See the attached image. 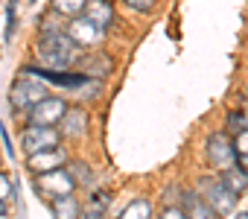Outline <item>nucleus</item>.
I'll list each match as a JSON object with an SVG mask.
<instances>
[{
  "label": "nucleus",
  "instance_id": "obj_27",
  "mask_svg": "<svg viewBox=\"0 0 248 219\" xmlns=\"http://www.w3.org/2000/svg\"><path fill=\"white\" fill-rule=\"evenodd\" d=\"M236 219H248V213H239V216H236Z\"/></svg>",
  "mask_w": 248,
  "mask_h": 219
},
{
  "label": "nucleus",
  "instance_id": "obj_3",
  "mask_svg": "<svg viewBox=\"0 0 248 219\" xmlns=\"http://www.w3.org/2000/svg\"><path fill=\"white\" fill-rule=\"evenodd\" d=\"M202 199L210 204L213 216H231V210L236 207V199H239V196H233L219 178H210V181H204V187H202Z\"/></svg>",
  "mask_w": 248,
  "mask_h": 219
},
{
  "label": "nucleus",
  "instance_id": "obj_18",
  "mask_svg": "<svg viewBox=\"0 0 248 219\" xmlns=\"http://www.w3.org/2000/svg\"><path fill=\"white\" fill-rule=\"evenodd\" d=\"M105 207H108V193H99V196L93 199V204L85 210L82 219H102V216H105Z\"/></svg>",
  "mask_w": 248,
  "mask_h": 219
},
{
  "label": "nucleus",
  "instance_id": "obj_20",
  "mask_svg": "<svg viewBox=\"0 0 248 219\" xmlns=\"http://www.w3.org/2000/svg\"><path fill=\"white\" fill-rule=\"evenodd\" d=\"M233 149H236L239 155H248V129H242V132L233 135Z\"/></svg>",
  "mask_w": 248,
  "mask_h": 219
},
{
  "label": "nucleus",
  "instance_id": "obj_9",
  "mask_svg": "<svg viewBox=\"0 0 248 219\" xmlns=\"http://www.w3.org/2000/svg\"><path fill=\"white\" fill-rule=\"evenodd\" d=\"M24 73L38 76V79H44V82H53V85H62V88L88 85V76H82V73H59V70H50V67H27Z\"/></svg>",
  "mask_w": 248,
  "mask_h": 219
},
{
  "label": "nucleus",
  "instance_id": "obj_6",
  "mask_svg": "<svg viewBox=\"0 0 248 219\" xmlns=\"http://www.w3.org/2000/svg\"><path fill=\"white\" fill-rule=\"evenodd\" d=\"M64 111H67V102H64V99H59V96H44V99H38V102L30 108V120H32L35 126H56V123L64 117Z\"/></svg>",
  "mask_w": 248,
  "mask_h": 219
},
{
  "label": "nucleus",
  "instance_id": "obj_17",
  "mask_svg": "<svg viewBox=\"0 0 248 219\" xmlns=\"http://www.w3.org/2000/svg\"><path fill=\"white\" fill-rule=\"evenodd\" d=\"M53 9L64 18H73V15H82L85 0H53Z\"/></svg>",
  "mask_w": 248,
  "mask_h": 219
},
{
  "label": "nucleus",
  "instance_id": "obj_12",
  "mask_svg": "<svg viewBox=\"0 0 248 219\" xmlns=\"http://www.w3.org/2000/svg\"><path fill=\"white\" fill-rule=\"evenodd\" d=\"M181 202H184V207H181V210H184V216H187V219H216V216H213V210H210V204H207L199 193H184V199H181Z\"/></svg>",
  "mask_w": 248,
  "mask_h": 219
},
{
  "label": "nucleus",
  "instance_id": "obj_24",
  "mask_svg": "<svg viewBox=\"0 0 248 219\" xmlns=\"http://www.w3.org/2000/svg\"><path fill=\"white\" fill-rule=\"evenodd\" d=\"M15 32V0H9V27H6V38H12Z\"/></svg>",
  "mask_w": 248,
  "mask_h": 219
},
{
  "label": "nucleus",
  "instance_id": "obj_21",
  "mask_svg": "<svg viewBox=\"0 0 248 219\" xmlns=\"http://www.w3.org/2000/svg\"><path fill=\"white\" fill-rule=\"evenodd\" d=\"M15 196V187H12V181L0 172V202H6V199H12Z\"/></svg>",
  "mask_w": 248,
  "mask_h": 219
},
{
  "label": "nucleus",
  "instance_id": "obj_4",
  "mask_svg": "<svg viewBox=\"0 0 248 219\" xmlns=\"http://www.w3.org/2000/svg\"><path fill=\"white\" fill-rule=\"evenodd\" d=\"M35 187H38L41 196L56 199V196H67V193H73V190H76V181H73V175L67 172V167H56V170L41 172V178H38Z\"/></svg>",
  "mask_w": 248,
  "mask_h": 219
},
{
  "label": "nucleus",
  "instance_id": "obj_15",
  "mask_svg": "<svg viewBox=\"0 0 248 219\" xmlns=\"http://www.w3.org/2000/svg\"><path fill=\"white\" fill-rule=\"evenodd\" d=\"M53 216H56V219H79V216H82V207H79V202L73 199V193L53 199Z\"/></svg>",
  "mask_w": 248,
  "mask_h": 219
},
{
  "label": "nucleus",
  "instance_id": "obj_16",
  "mask_svg": "<svg viewBox=\"0 0 248 219\" xmlns=\"http://www.w3.org/2000/svg\"><path fill=\"white\" fill-rule=\"evenodd\" d=\"M149 213H152V204L146 199H135L126 210L120 213V219H149Z\"/></svg>",
  "mask_w": 248,
  "mask_h": 219
},
{
  "label": "nucleus",
  "instance_id": "obj_14",
  "mask_svg": "<svg viewBox=\"0 0 248 219\" xmlns=\"http://www.w3.org/2000/svg\"><path fill=\"white\" fill-rule=\"evenodd\" d=\"M59 123H62V132H64V135H70V138H82V135H85V123H88V117H85L82 108H67L64 117H62Z\"/></svg>",
  "mask_w": 248,
  "mask_h": 219
},
{
  "label": "nucleus",
  "instance_id": "obj_7",
  "mask_svg": "<svg viewBox=\"0 0 248 219\" xmlns=\"http://www.w3.org/2000/svg\"><path fill=\"white\" fill-rule=\"evenodd\" d=\"M59 132L53 129V126H35V123H30L27 129H24V152L27 155H32V152H41V149H53V146H59Z\"/></svg>",
  "mask_w": 248,
  "mask_h": 219
},
{
  "label": "nucleus",
  "instance_id": "obj_25",
  "mask_svg": "<svg viewBox=\"0 0 248 219\" xmlns=\"http://www.w3.org/2000/svg\"><path fill=\"white\" fill-rule=\"evenodd\" d=\"M236 164H239V167L248 172V155H236Z\"/></svg>",
  "mask_w": 248,
  "mask_h": 219
},
{
  "label": "nucleus",
  "instance_id": "obj_26",
  "mask_svg": "<svg viewBox=\"0 0 248 219\" xmlns=\"http://www.w3.org/2000/svg\"><path fill=\"white\" fill-rule=\"evenodd\" d=\"M0 216H6V202H0Z\"/></svg>",
  "mask_w": 248,
  "mask_h": 219
},
{
  "label": "nucleus",
  "instance_id": "obj_23",
  "mask_svg": "<svg viewBox=\"0 0 248 219\" xmlns=\"http://www.w3.org/2000/svg\"><path fill=\"white\" fill-rule=\"evenodd\" d=\"M161 219H187V216H184L181 207H167V210L161 213Z\"/></svg>",
  "mask_w": 248,
  "mask_h": 219
},
{
  "label": "nucleus",
  "instance_id": "obj_8",
  "mask_svg": "<svg viewBox=\"0 0 248 219\" xmlns=\"http://www.w3.org/2000/svg\"><path fill=\"white\" fill-rule=\"evenodd\" d=\"M207 161H210L216 170H225V167L236 164V149H233V141H231L225 132L210 135V141H207Z\"/></svg>",
  "mask_w": 248,
  "mask_h": 219
},
{
  "label": "nucleus",
  "instance_id": "obj_22",
  "mask_svg": "<svg viewBox=\"0 0 248 219\" xmlns=\"http://www.w3.org/2000/svg\"><path fill=\"white\" fill-rule=\"evenodd\" d=\"M126 6H132V9H138V12H149V9L155 6V0H126Z\"/></svg>",
  "mask_w": 248,
  "mask_h": 219
},
{
  "label": "nucleus",
  "instance_id": "obj_1",
  "mask_svg": "<svg viewBox=\"0 0 248 219\" xmlns=\"http://www.w3.org/2000/svg\"><path fill=\"white\" fill-rule=\"evenodd\" d=\"M35 53L38 59L44 62V67L56 70V67H64L73 62L76 56V44L67 38V32H59V30H44L38 44H35Z\"/></svg>",
  "mask_w": 248,
  "mask_h": 219
},
{
  "label": "nucleus",
  "instance_id": "obj_13",
  "mask_svg": "<svg viewBox=\"0 0 248 219\" xmlns=\"http://www.w3.org/2000/svg\"><path fill=\"white\" fill-rule=\"evenodd\" d=\"M85 12H88V18H91L99 30H105V27L114 21V9H111L108 0H85Z\"/></svg>",
  "mask_w": 248,
  "mask_h": 219
},
{
  "label": "nucleus",
  "instance_id": "obj_19",
  "mask_svg": "<svg viewBox=\"0 0 248 219\" xmlns=\"http://www.w3.org/2000/svg\"><path fill=\"white\" fill-rule=\"evenodd\" d=\"M67 172L73 175V181H76V184H91V170H88L82 161H73V164H67Z\"/></svg>",
  "mask_w": 248,
  "mask_h": 219
},
{
  "label": "nucleus",
  "instance_id": "obj_5",
  "mask_svg": "<svg viewBox=\"0 0 248 219\" xmlns=\"http://www.w3.org/2000/svg\"><path fill=\"white\" fill-rule=\"evenodd\" d=\"M102 32L105 30H99L88 15H73L67 21V38L76 47H93V44H99L102 41Z\"/></svg>",
  "mask_w": 248,
  "mask_h": 219
},
{
  "label": "nucleus",
  "instance_id": "obj_11",
  "mask_svg": "<svg viewBox=\"0 0 248 219\" xmlns=\"http://www.w3.org/2000/svg\"><path fill=\"white\" fill-rule=\"evenodd\" d=\"M233 196H242L245 190H248V172L239 167V164H231V167H225L222 170V178H219Z\"/></svg>",
  "mask_w": 248,
  "mask_h": 219
},
{
  "label": "nucleus",
  "instance_id": "obj_2",
  "mask_svg": "<svg viewBox=\"0 0 248 219\" xmlns=\"http://www.w3.org/2000/svg\"><path fill=\"white\" fill-rule=\"evenodd\" d=\"M47 96V85H44V79H30V73L27 76H18L15 79V85H12V91H9V102L15 105V108H32L38 99H44Z\"/></svg>",
  "mask_w": 248,
  "mask_h": 219
},
{
  "label": "nucleus",
  "instance_id": "obj_10",
  "mask_svg": "<svg viewBox=\"0 0 248 219\" xmlns=\"http://www.w3.org/2000/svg\"><path fill=\"white\" fill-rule=\"evenodd\" d=\"M27 167L32 170V172H47V170H56V167H64V152L59 149V146H53V149H41V152H32L30 155V161H27Z\"/></svg>",
  "mask_w": 248,
  "mask_h": 219
}]
</instances>
